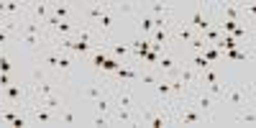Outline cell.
<instances>
[{"mask_svg":"<svg viewBox=\"0 0 256 128\" xmlns=\"http://www.w3.org/2000/svg\"><path fill=\"white\" fill-rule=\"evenodd\" d=\"M0 108H31V84L10 82L0 90Z\"/></svg>","mask_w":256,"mask_h":128,"instance_id":"6da1fadb","label":"cell"},{"mask_svg":"<svg viewBox=\"0 0 256 128\" xmlns=\"http://www.w3.org/2000/svg\"><path fill=\"white\" fill-rule=\"evenodd\" d=\"M210 13H212V6H192V10L182 18L184 24L195 31L198 36H202L210 26H212V18H210Z\"/></svg>","mask_w":256,"mask_h":128,"instance_id":"7a4b0ae2","label":"cell"},{"mask_svg":"<svg viewBox=\"0 0 256 128\" xmlns=\"http://www.w3.org/2000/svg\"><path fill=\"white\" fill-rule=\"evenodd\" d=\"M138 123L152 126V128H164L172 126V110L164 108V105H154V108H144L138 113Z\"/></svg>","mask_w":256,"mask_h":128,"instance_id":"3957f363","label":"cell"},{"mask_svg":"<svg viewBox=\"0 0 256 128\" xmlns=\"http://www.w3.org/2000/svg\"><path fill=\"white\" fill-rule=\"evenodd\" d=\"M220 100H223V102L228 100L236 110H246V108H251V102H248V92H246V84H233V88H226Z\"/></svg>","mask_w":256,"mask_h":128,"instance_id":"277c9868","label":"cell"},{"mask_svg":"<svg viewBox=\"0 0 256 128\" xmlns=\"http://www.w3.org/2000/svg\"><path fill=\"white\" fill-rule=\"evenodd\" d=\"M190 102L195 105V108H200L202 113H208L210 118H212V113H216V98H212V95L202 88V84L190 92Z\"/></svg>","mask_w":256,"mask_h":128,"instance_id":"5b68a950","label":"cell"},{"mask_svg":"<svg viewBox=\"0 0 256 128\" xmlns=\"http://www.w3.org/2000/svg\"><path fill=\"white\" fill-rule=\"evenodd\" d=\"M177 77H180V82H182L184 88H187V92H192L195 88H200V74H198L195 70H192V67H190V64H187L184 59H182L180 70H177Z\"/></svg>","mask_w":256,"mask_h":128,"instance_id":"8992f818","label":"cell"},{"mask_svg":"<svg viewBox=\"0 0 256 128\" xmlns=\"http://www.w3.org/2000/svg\"><path fill=\"white\" fill-rule=\"evenodd\" d=\"M198 34L192 31L184 20H180V24H174L172 26V46H177V44H190L192 38H195Z\"/></svg>","mask_w":256,"mask_h":128,"instance_id":"52a82bcc","label":"cell"},{"mask_svg":"<svg viewBox=\"0 0 256 128\" xmlns=\"http://www.w3.org/2000/svg\"><path fill=\"white\" fill-rule=\"evenodd\" d=\"M108 13V3H90V6H84L82 8V18L84 24H98V20Z\"/></svg>","mask_w":256,"mask_h":128,"instance_id":"ba28073f","label":"cell"},{"mask_svg":"<svg viewBox=\"0 0 256 128\" xmlns=\"http://www.w3.org/2000/svg\"><path fill=\"white\" fill-rule=\"evenodd\" d=\"M28 18L46 26L52 18V3H28Z\"/></svg>","mask_w":256,"mask_h":128,"instance_id":"9c48e42d","label":"cell"},{"mask_svg":"<svg viewBox=\"0 0 256 128\" xmlns=\"http://www.w3.org/2000/svg\"><path fill=\"white\" fill-rule=\"evenodd\" d=\"M174 10L177 8L172 3H148V8H146V13L152 16V18H169V20H172Z\"/></svg>","mask_w":256,"mask_h":128,"instance_id":"30bf717a","label":"cell"},{"mask_svg":"<svg viewBox=\"0 0 256 128\" xmlns=\"http://www.w3.org/2000/svg\"><path fill=\"white\" fill-rule=\"evenodd\" d=\"M113 105L116 108H136V100L126 88H116L113 90Z\"/></svg>","mask_w":256,"mask_h":128,"instance_id":"8fae6325","label":"cell"},{"mask_svg":"<svg viewBox=\"0 0 256 128\" xmlns=\"http://www.w3.org/2000/svg\"><path fill=\"white\" fill-rule=\"evenodd\" d=\"M110 120H113V123H126V126H131V123H138V116L134 113V108H113Z\"/></svg>","mask_w":256,"mask_h":128,"instance_id":"7c38bea8","label":"cell"},{"mask_svg":"<svg viewBox=\"0 0 256 128\" xmlns=\"http://www.w3.org/2000/svg\"><path fill=\"white\" fill-rule=\"evenodd\" d=\"M218 10H220L223 20H233V24H238L244 16V6H233V3H223Z\"/></svg>","mask_w":256,"mask_h":128,"instance_id":"4fadbf2b","label":"cell"},{"mask_svg":"<svg viewBox=\"0 0 256 128\" xmlns=\"http://www.w3.org/2000/svg\"><path fill=\"white\" fill-rule=\"evenodd\" d=\"M52 18L54 20H72V6L70 3H52Z\"/></svg>","mask_w":256,"mask_h":128,"instance_id":"5bb4252c","label":"cell"},{"mask_svg":"<svg viewBox=\"0 0 256 128\" xmlns=\"http://www.w3.org/2000/svg\"><path fill=\"white\" fill-rule=\"evenodd\" d=\"M31 105H38V108H49V110H59V108H62V98L54 92V95H49V98H38V100H34Z\"/></svg>","mask_w":256,"mask_h":128,"instance_id":"9a60e30c","label":"cell"},{"mask_svg":"<svg viewBox=\"0 0 256 128\" xmlns=\"http://www.w3.org/2000/svg\"><path fill=\"white\" fill-rule=\"evenodd\" d=\"M220 36H223V28H220V24H212L205 34H202V41H205V44H218V41H220Z\"/></svg>","mask_w":256,"mask_h":128,"instance_id":"2e32d148","label":"cell"},{"mask_svg":"<svg viewBox=\"0 0 256 128\" xmlns=\"http://www.w3.org/2000/svg\"><path fill=\"white\" fill-rule=\"evenodd\" d=\"M95 108H98V113H102V116H110L113 108H116V105H113V95H110V98H108V95H100V98L95 100Z\"/></svg>","mask_w":256,"mask_h":128,"instance_id":"e0dca14e","label":"cell"},{"mask_svg":"<svg viewBox=\"0 0 256 128\" xmlns=\"http://www.w3.org/2000/svg\"><path fill=\"white\" fill-rule=\"evenodd\" d=\"M162 80V74L156 72V70H152V72H138V82L141 84H156Z\"/></svg>","mask_w":256,"mask_h":128,"instance_id":"ac0fdd59","label":"cell"},{"mask_svg":"<svg viewBox=\"0 0 256 128\" xmlns=\"http://www.w3.org/2000/svg\"><path fill=\"white\" fill-rule=\"evenodd\" d=\"M141 31H144V38H148V36H152V31H154V18L148 16V13L141 16Z\"/></svg>","mask_w":256,"mask_h":128,"instance_id":"d6986e66","label":"cell"},{"mask_svg":"<svg viewBox=\"0 0 256 128\" xmlns=\"http://www.w3.org/2000/svg\"><path fill=\"white\" fill-rule=\"evenodd\" d=\"M187 46L192 49V54H202V52H205V46H210V44H205V41H202V36H195V38H192Z\"/></svg>","mask_w":256,"mask_h":128,"instance_id":"ffe728a7","label":"cell"},{"mask_svg":"<svg viewBox=\"0 0 256 128\" xmlns=\"http://www.w3.org/2000/svg\"><path fill=\"white\" fill-rule=\"evenodd\" d=\"M0 72L13 74V64H10V56H8L6 52H0Z\"/></svg>","mask_w":256,"mask_h":128,"instance_id":"44dd1931","label":"cell"},{"mask_svg":"<svg viewBox=\"0 0 256 128\" xmlns=\"http://www.w3.org/2000/svg\"><path fill=\"white\" fill-rule=\"evenodd\" d=\"M13 41H16V36H13V34H8L6 28H0V49L6 52V46H8V44H13Z\"/></svg>","mask_w":256,"mask_h":128,"instance_id":"7402d4cb","label":"cell"},{"mask_svg":"<svg viewBox=\"0 0 256 128\" xmlns=\"http://www.w3.org/2000/svg\"><path fill=\"white\" fill-rule=\"evenodd\" d=\"M238 123H241V126H254V123H256V116H254V110H251V108H248V113L244 110V116H238Z\"/></svg>","mask_w":256,"mask_h":128,"instance_id":"603a6c76","label":"cell"},{"mask_svg":"<svg viewBox=\"0 0 256 128\" xmlns=\"http://www.w3.org/2000/svg\"><path fill=\"white\" fill-rule=\"evenodd\" d=\"M100 95H102V88H100V82H95V84H90V90H88V98H90V100L95 102V100H98Z\"/></svg>","mask_w":256,"mask_h":128,"instance_id":"cb8c5ba5","label":"cell"},{"mask_svg":"<svg viewBox=\"0 0 256 128\" xmlns=\"http://www.w3.org/2000/svg\"><path fill=\"white\" fill-rule=\"evenodd\" d=\"M110 123H113L110 116H102V113H98V116L92 118V126H100V128H102V126H110Z\"/></svg>","mask_w":256,"mask_h":128,"instance_id":"d4e9b609","label":"cell"},{"mask_svg":"<svg viewBox=\"0 0 256 128\" xmlns=\"http://www.w3.org/2000/svg\"><path fill=\"white\" fill-rule=\"evenodd\" d=\"M59 120H62L64 126H74L77 118H74V113H59Z\"/></svg>","mask_w":256,"mask_h":128,"instance_id":"484cf974","label":"cell"},{"mask_svg":"<svg viewBox=\"0 0 256 128\" xmlns=\"http://www.w3.org/2000/svg\"><path fill=\"white\" fill-rule=\"evenodd\" d=\"M0 52H3V49H0Z\"/></svg>","mask_w":256,"mask_h":128,"instance_id":"4316f807","label":"cell"}]
</instances>
